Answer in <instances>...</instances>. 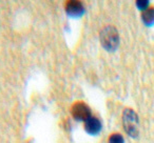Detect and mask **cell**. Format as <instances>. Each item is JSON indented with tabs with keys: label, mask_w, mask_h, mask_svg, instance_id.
<instances>
[{
	"label": "cell",
	"mask_w": 154,
	"mask_h": 143,
	"mask_svg": "<svg viewBox=\"0 0 154 143\" xmlns=\"http://www.w3.org/2000/svg\"><path fill=\"white\" fill-rule=\"evenodd\" d=\"M100 42L107 51H114L118 46L119 36L117 30L113 26H106L100 32Z\"/></svg>",
	"instance_id": "cell-1"
},
{
	"label": "cell",
	"mask_w": 154,
	"mask_h": 143,
	"mask_svg": "<svg viewBox=\"0 0 154 143\" xmlns=\"http://www.w3.org/2000/svg\"><path fill=\"white\" fill-rule=\"evenodd\" d=\"M122 121H124V127L127 134L133 138L138 135V118L134 111L130 109H125L124 115H122Z\"/></svg>",
	"instance_id": "cell-2"
},
{
	"label": "cell",
	"mask_w": 154,
	"mask_h": 143,
	"mask_svg": "<svg viewBox=\"0 0 154 143\" xmlns=\"http://www.w3.org/2000/svg\"><path fill=\"white\" fill-rule=\"evenodd\" d=\"M71 114L76 121L86 122L89 118L92 117V112L90 107L82 101H77L71 107Z\"/></svg>",
	"instance_id": "cell-3"
},
{
	"label": "cell",
	"mask_w": 154,
	"mask_h": 143,
	"mask_svg": "<svg viewBox=\"0 0 154 143\" xmlns=\"http://www.w3.org/2000/svg\"><path fill=\"white\" fill-rule=\"evenodd\" d=\"M66 12L71 17H80L85 13V7L80 1H68L64 5Z\"/></svg>",
	"instance_id": "cell-4"
},
{
	"label": "cell",
	"mask_w": 154,
	"mask_h": 143,
	"mask_svg": "<svg viewBox=\"0 0 154 143\" xmlns=\"http://www.w3.org/2000/svg\"><path fill=\"white\" fill-rule=\"evenodd\" d=\"M85 130L90 135H97L101 130V122L98 118L91 117L85 122Z\"/></svg>",
	"instance_id": "cell-5"
},
{
	"label": "cell",
	"mask_w": 154,
	"mask_h": 143,
	"mask_svg": "<svg viewBox=\"0 0 154 143\" xmlns=\"http://www.w3.org/2000/svg\"><path fill=\"white\" fill-rule=\"evenodd\" d=\"M141 18L146 24L154 23V7H149L141 15Z\"/></svg>",
	"instance_id": "cell-6"
},
{
	"label": "cell",
	"mask_w": 154,
	"mask_h": 143,
	"mask_svg": "<svg viewBox=\"0 0 154 143\" xmlns=\"http://www.w3.org/2000/svg\"><path fill=\"white\" fill-rule=\"evenodd\" d=\"M109 143H125V141L122 135L115 133V134H112L109 137Z\"/></svg>",
	"instance_id": "cell-7"
},
{
	"label": "cell",
	"mask_w": 154,
	"mask_h": 143,
	"mask_svg": "<svg viewBox=\"0 0 154 143\" xmlns=\"http://www.w3.org/2000/svg\"><path fill=\"white\" fill-rule=\"evenodd\" d=\"M148 4V1H137V7L139 9H146Z\"/></svg>",
	"instance_id": "cell-8"
}]
</instances>
